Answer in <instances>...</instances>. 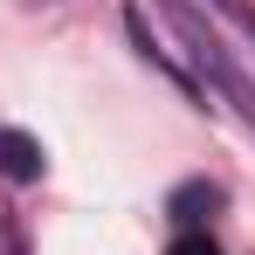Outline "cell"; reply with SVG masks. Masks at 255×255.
<instances>
[{
    "mask_svg": "<svg viewBox=\"0 0 255 255\" xmlns=\"http://www.w3.org/2000/svg\"><path fill=\"white\" fill-rule=\"evenodd\" d=\"M159 14H166V28H172V42L186 48V76L193 83H207L242 125L255 131V76L235 62V48L221 42V28H214L207 14H200V0H152Z\"/></svg>",
    "mask_w": 255,
    "mask_h": 255,
    "instance_id": "obj_1",
    "label": "cell"
},
{
    "mask_svg": "<svg viewBox=\"0 0 255 255\" xmlns=\"http://www.w3.org/2000/svg\"><path fill=\"white\" fill-rule=\"evenodd\" d=\"M221 207H228V193H221L214 179H186V186H172V200H166V214L179 228H207Z\"/></svg>",
    "mask_w": 255,
    "mask_h": 255,
    "instance_id": "obj_2",
    "label": "cell"
},
{
    "mask_svg": "<svg viewBox=\"0 0 255 255\" xmlns=\"http://www.w3.org/2000/svg\"><path fill=\"white\" fill-rule=\"evenodd\" d=\"M42 145L28 138V131H0V179H14V186H28V179H42Z\"/></svg>",
    "mask_w": 255,
    "mask_h": 255,
    "instance_id": "obj_3",
    "label": "cell"
},
{
    "mask_svg": "<svg viewBox=\"0 0 255 255\" xmlns=\"http://www.w3.org/2000/svg\"><path fill=\"white\" fill-rule=\"evenodd\" d=\"M166 255H221V242H214L207 228H179V235L166 242Z\"/></svg>",
    "mask_w": 255,
    "mask_h": 255,
    "instance_id": "obj_4",
    "label": "cell"
},
{
    "mask_svg": "<svg viewBox=\"0 0 255 255\" xmlns=\"http://www.w3.org/2000/svg\"><path fill=\"white\" fill-rule=\"evenodd\" d=\"M214 7H221V14H228V21L249 35V48H255V0H214Z\"/></svg>",
    "mask_w": 255,
    "mask_h": 255,
    "instance_id": "obj_5",
    "label": "cell"
},
{
    "mask_svg": "<svg viewBox=\"0 0 255 255\" xmlns=\"http://www.w3.org/2000/svg\"><path fill=\"white\" fill-rule=\"evenodd\" d=\"M0 255H21V235H14V221H7V207H0Z\"/></svg>",
    "mask_w": 255,
    "mask_h": 255,
    "instance_id": "obj_6",
    "label": "cell"
}]
</instances>
